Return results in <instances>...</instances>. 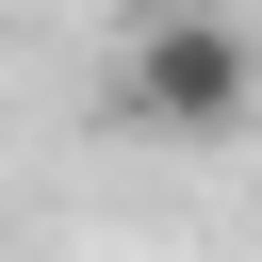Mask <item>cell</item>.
Returning a JSON list of instances; mask_svg holds the SVG:
<instances>
[{
    "instance_id": "cell-1",
    "label": "cell",
    "mask_w": 262,
    "mask_h": 262,
    "mask_svg": "<svg viewBox=\"0 0 262 262\" xmlns=\"http://www.w3.org/2000/svg\"><path fill=\"white\" fill-rule=\"evenodd\" d=\"M115 115H131L147 147H229V131L262 115V49H246V16H213V0L147 16L131 66H115Z\"/></svg>"
}]
</instances>
